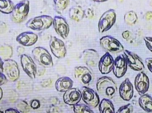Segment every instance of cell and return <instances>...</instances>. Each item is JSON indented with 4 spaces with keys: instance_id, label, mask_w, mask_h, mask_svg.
Listing matches in <instances>:
<instances>
[{
    "instance_id": "1",
    "label": "cell",
    "mask_w": 152,
    "mask_h": 113,
    "mask_svg": "<svg viewBox=\"0 0 152 113\" xmlns=\"http://www.w3.org/2000/svg\"><path fill=\"white\" fill-rule=\"evenodd\" d=\"M96 88L98 93L107 99L113 98L118 91L116 83L108 76H102L99 78L96 82Z\"/></svg>"
},
{
    "instance_id": "2",
    "label": "cell",
    "mask_w": 152,
    "mask_h": 113,
    "mask_svg": "<svg viewBox=\"0 0 152 113\" xmlns=\"http://www.w3.org/2000/svg\"><path fill=\"white\" fill-rule=\"evenodd\" d=\"M29 11V1H20L14 6L13 10L10 13L12 20L17 24L22 23L27 17Z\"/></svg>"
},
{
    "instance_id": "3",
    "label": "cell",
    "mask_w": 152,
    "mask_h": 113,
    "mask_svg": "<svg viewBox=\"0 0 152 113\" xmlns=\"http://www.w3.org/2000/svg\"><path fill=\"white\" fill-rule=\"evenodd\" d=\"M53 22V18L48 15H42L30 19L26 23V26L34 31H39L48 29Z\"/></svg>"
},
{
    "instance_id": "4",
    "label": "cell",
    "mask_w": 152,
    "mask_h": 113,
    "mask_svg": "<svg viewBox=\"0 0 152 113\" xmlns=\"http://www.w3.org/2000/svg\"><path fill=\"white\" fill-rule=\"evenodd\" d=\"M32 54L34 59L43 67L50 68L53 66L52 57L46 49L37 47L32 50Z\"/></svg>"
},
{
    "instance_id": "5",
    "label": "cell",
    "mask_w": 152,
    "mask_h": 113,
    "mask_svg": "<svg viewBox=\"0 0 152 113\" xmlns=\"http://www.w3.org/2000/svg\"><path fill=\"white\" fill-rule=\"evenodd\" d=\"M3 73L7 81L14 82L19 78L20 70L16 61L11 59L5 60L3 64Z\"/></svg>"
},
{
    "instance_id": "6",
    "label": "cell",
    "mask_w": 152,
    "mask_h": 113,
    "mask_svg": "<svg viewBox=\"0 0 152 113\" xmlns=\"http://www.w3.org/2000/svg\"><path fill=\"white\" fill-rule=\"evenodd\" d=\"M102 48L108 52L116 54L124 51L123 45L117 39L111 36H105L100 40Z\"/></svg>"
},
{
    "instance_id": "7",
    "label": "cell",
    "mask_w": 152,
    "mask_h": 113,
    "mask_svg": "<svg viewBox=\"0 0 152 113\" xmlns=\"http://www.w3.org/2000/svg\"><path fill=\"white\" fill-rule=\"evenodd\" d=\"M116 13L113 9L106 11L102 15L98 22V30L101 33L110 30L115 24Z\"/></svg>"
},
{
    "instance_id": "8",
    "label": "cell",
    "mask_w": 152,
    "mask_h": 113,
    "mask_svg": "<svg viewBox=\"0 0 152 113\" xmlns=\"http://www.w3.org/2000/svg\"><path fill=\"white\" fill-rule=\"evenodd\" d=\"M81 96L83 101L88 106L95 108L100 103L99 96L96 91L86 86L81 89Z\"/></svg>"
},
{
    "instance_id": "9",
    "label": "cell",
    "mask_w": 152,
    "mask_h": 113,
    "mask_svg": "<svg viewBox=\"0 0 152 113\" xmlns=\"http://www.w3.org/2000/svg\"><path fill=\"white\" fill-rule=\"evenodd\" d=\"M124 56L128 66L136 71H143L145 65L142 59L136 54L128 50H124Z\"/></svg>"
},
{
    "instance_id": "10",
    "label": "cell",
    "mask_w": 152,
    "mask_h": 113,
    "mask_svg": "<svg viewBox=\"0 0 152 113\" xmlns=\"http://www.w3.org/2000/svg\"><path fill=\"white\" fill-rule=\"evenodd\" d=\"M51 51L56 58H65L67 53L66 48L63 41L55 36H51L50 41Z\"/></svg>"
},
{
    "instance_id": "11",
    "label": "cell",
    "mask_w": 152,
    "mask_h": 113,
    "mask_svg": "<svg viewBox=\"0 0 152 113\" xmlns=\"http://www.w3.org/2000/svg\"><path fill=\"white\" fill-rule=\"evenodd\" d=\"M75 78L84 85L91 83L94 78L93 73L87 67L84 66H78L75 68Z\"/></svg>"
},
{
    "instance_id": "12",
    "label": "cell",
    "mask_w": 152,
    "mask_h": 113,
    "mask_svg": "<svg viewBox=\"0 0 152 113\" xmlns=\"http://www.w3.org/2000/svg\"><path fill=\"white\" fill-rule=\"evenodd\" d=\"M20 57L21 66L24 72L31 79H35L37 73L36 64L31 57L26 54H23Z\"/></svg>"
},
{
    "instance_id": "13",
    "label": "cell",
    "mask_w": 152,
    "mask_h": 113,
    "mask_svg": "<svg viewBox=\"0 0 152 113\" xmlns=\"http://www.w3.org/2000/svg\"><path fill=\"white\" fill-rule=\"evenodd\" d=\"M134 85L136 90L140 96L148 91L150 88V80L144 72H141L137 74L135 78Z\"/></svg>"
},
{
    "instance_id": "14",
    "label": "cell",
    "mask_w": 152,
    "mask_h": 113,
    "mask_svg": "<svg viewBox=\"0 0 152 113\" xmlns=\"http://www.w3.org/2000/svg\"><path fill=\"white\" fill-rule=\"evenodd\" d=\"M53 24L57 33L63 39H66L69 33V27L66 20L62 17L55 16Z\"/></svg>"
},
{
    "instance_id": "15",
    "label": "cell",
    "mask_w": 152,
    "mask_h": 113,
    "mask_svg": "<svg viewBox=\"0 0 152 113\" xmlns=\"http://www.w3.org/2000/svg\"><path fill=\"white\" fill-rule=\"evenodd\" d=\"M127 67V64L124 55H120L114 60L113 72L117 78H121L126 74Z\"/></svg>"
},
{
    "instance_id": "16",
    "label": "cell",
    "mask_w": 152,
    "mask_h": 113,
    "mask_svg": "<svg viewBox=\"0 0 152 113\" xmlns=\"http://www.w3.org/2000/svg\"><path fill=\"white\" fill-rule=\"evenodd\" d=\"M84 63L90 67H96L100 60V55L98 52L93 49L85 50L82 55Z\"/></svg>"
},
{
    "instance_id": "17",
    "label": "cell",
    "mask_w": 152,
    "mask_h": 113,
    "mask_svg": "<svg viewBox=\"0 0 152 113\" xmlns=\"http://www.w3.org/2000/svg\"><path fill=\"white\" fill-rule=\"evenodd\" d=\"M82 98L80 91L76 88H71L65 92L63 95V100L67 104L73 106L80 102Z\"/></svg>"
},
{
    "instance_id": "18",
    "label": "cell",
    "mask_w": 152,
    "mask_h": 113,
    "mask_svg": "<svg viewBox=\"0 0 152 113\" xmlns=\"http://www.w3.org/2000/svg\"><path fill=\"white\" fill-rule=\"evenodd\" d=\"M134 90L133 84L129 78L123 81L119 88V93L122 99L129 101L134 96Z\"/></svg>"
},
{
    "instance_id": "19",
    "label": "cell",
    "mask_w": 152,
    "mask_h": 113,
    "mask_svg": "<svg viewBox=\"0 0 152 113\" xmlns=\"http://www.w3.org/2000/svg\"><path fill=\"white\" fill-rule=\"evenodd\" d=\"M114 59L112 56L106 52L100 58L98 63L99 71L102 74H107L112 70Z\"/></svg>"
},
{
    "instance_id": "20",
    "label": "cell",
    "mask_w": 152,
    "mask_h": 113,
    "mask_svg": "<svg viewBox=\"0 0 152 113\" xmlns=\"http://www.w3.org/2000/svg\"><path fill=\"white\" fill-rule=\"evenodd\" d=\"M38 40V36L34 33L30 32H24L19 35L16 41L20 45L25 47H30L35 44Z\"/></svg>"
},
{
    "instance_id": "21",
    "label": "cell",
    "mask_w": 152,
    "mask_h": 113,
    "mask_svg": "<svg viewBox=\"0 0 152 113\" xmlns=\"http://www.w3.org/2000/svg\"><path fill=\"white\" fill-rule=\"evenodd\" d=\"M73 84L74 82L71 78L68 76H62L57 80L55 86L57 91L65 92L72 88Z\"/></svg>"
},
{
    "instance_id": "22",
    "label": "cell",
    "mask_w": 152,
    "mask_h": 113,
    "mask_svg": "<svg viewBox=\"0 0 152 113\" xmlns=\"http://www.w3.org/2000/svg\"><path fill=\"white\" fill-rule=\"evenodd\" d=\"M140 107L146 112L152 113V97L149 94L141 96L138 99Z\"/></svg>"
},
{
    "instance_id": "23",
    "label": "cell",
    "mask_w": 152,
    "mask_h": 113,
    "mask_svg": "<svg viewBox=\"0 0 152 113\" xmlns=\"http://www.w3.org/2000/svg\"><path fill=\"white\" fill-rule=\"evenodd\" d=\"M69 14L71 19L77 22H80L84 17V10L80 6H73L69 9Z\"/></svg>"
},
{
    "instance_id": "24",
    "label": "cell",
    "mask_w": 152,
    "mask_h": 113,
    "mask_svg": "<svg viewBox=\"0 0 152 113\" xmlns=\"http://www.w3.org/2000/svg\"><path fill=\"white\" fill-rule=\"evenodd\" d=\"M98 109L100 113H115L112 102L107 99H104L100 102Z\"/></svg>"
},
{
    "instance_id": "25",
    "label": "cell",
    "mask_w": 152,
    "mask_h": 113,
    "mask_svg": "<svg viewBox=\"0 0 152 113\" xmlns=\"http://www.w3.org/2000/svg\"><path fill=\"white\" fill-rule=\"evenodd\" d=\"M13 54L12 48L8 44H2L0 45V58L2 59L5 60L10 59Z\"/></svg>"
},
{
    "instance_id": "26",
    "label": "cell",
    "mask_w": 152,
    "mask_h": 113,
    "mask_svg": "<svg viewBox=\"0 0 152 113\" xmlns=\"http://www.w3.org/2000/svg\"><path fill=\"white\" fill-rule=\"evenodd\" d=\"M15 5L11 0H0V12L4 14H10Z\"/></svg>"
},
{
    "instance_id": "27",
    "label": "cell",
    "mask_w": 152,
    "mask_h": 113,
    "mask_svg": "<svg viewBox=\"0 0 152 113\" xmlns=\"http://www.w3.org/2000/svg\"><path fill=\"white\" fill-rule=\"evenodd\" d=\"M137 16L134 11L128 12L124 16V20L128 25L134 26L137 22Z\"/></svg>"
},
{
    "instance_id": "28",
    "label": "cell",
    "mask_w": 152,
    "mask_h": 113,
    "mask_svg": "<svg viewBox=\"0 0 152 113\" xmlns=\"http://www.w3.org/2000/svg\"><path fill=\"white\" fill-rule=\"evenodd\" d=\"M56 11L61 13L68 5L69 0H53Z\"/></svg>"
},
{
    "instance_id": "29",
    "label": "cell",
    "mask_w": 152,
    "mask_h": 113,
    "mask_svg": "<svg viewBox=\"0 0 152 113\" xmlns=\"http://www.w3.org/2000/svg\"><path fill=\"white\" fill-rule=\"evenodd\" d=\"M75 113H94L93 110L84 104H77L73 106Z\"/></svg>"
},
{
    "instance_id": "30",
    "label": "cell",
    "mask_w": 152,
    "mask_h": 113,
    "mask_svg": "<svg viewBox=\"0 0 152 113\" xmlns=\"http://www.w3.org/2000/svg\"><path fill=\"white\" fill-rule=\"evenodd\" d=\"M17 108L20 113H27L30 111V107L28 103L24 100L20 101L17 104Z\"/></svg>"
},
{
    "instance_id": "31",
    "label": "cell",
    "mask_w": 152,
    "mask_h": 113,
    "mask_svg": "<svg viewBox=\"0 0 152 113\" xmlns=\"http://www.w3.org/2000/svg\"><path fill=\"white\" fill-rule=\"evenodd\" d=\"M133 107L131 104H128L121 106L115 113H133Z\"/></svg>"
},
{
    "instance_id": "32",
    "label": "cell",
    "mask_w": 152,
    "mask_h": 113,
    "mask_svg": "<svg viewBox=\"0 0 152 113\" xmlns=\"http://www.w3.org/2000/svg\"><path fill=\"white\" fill-rule=\"evenodd\" d=\"M94 11L90 8H88L84 10V17L88 19H92L94 18Z\"/></svg>"
},
{
    "instance_id": "33",
    "label": "cell",
    "mask_w": 152,
    "mask_h": 113,
    "mask_svg": "<svg viewBox=\"0 0 152 113\" xmlns=\"http://www.w3.org/2000/svg\"><path fill=\"white\" fill-rule=\"evenodd\" d=\"M30 106L31 108L34 110H37L40 108L41 107V103L39 100L37 99H32L30 103Z\"/></svg>"
},
{
    "instance_id": "34",
    "label": "cell",
    "mask_w": 152,
    "mask_h": 113,
    "mask_svg": "<svg viewBox=\"0 0 152 113\" xmlns=\"http://www.w3.org/2000/svg\"><path fill=\"white\" fill-rule=\"evenodd\" d=\"M122 37L127 41L131 42V40L133 38V35L131 32L129 31H126L123 32L122 34Z\"/></svg>"
},
{
    "instance_id": "35",
    "label": "cell",
    "mask_w": 152,
    "mask_h": 113,
    "mask_svg": "<svg viewBox=\"0 0 152 113\" xmlns=\"http://www.w3.org/2000/svg\"><path fill=\"white\" fill-rule=\"evenodd\" d=\"M144 40L147 48L152 52V37H146L144 38Z\"/></svg>"
},
{
    "instance_id": "36",
    "label": "cell",
    "mask_w": 152,
    "mask_h": 113,
    "mask_svg": "<svg viewBox=\"0 0 152 113\" xmlns=\"http://www.w3.org/2000/svg\"><path fill=\"white\" fill-rule=\"evenodd\" d=\"M145 62L148 69L152 73V58H147L145 60Z\"/></svg>"
},
{
    "instance_id": "37",
    "label": "cell",
    "mask_w": 152,
    "mask_h": 113,
    "mask_svg": "<svg viewBox=\"0 0 152 113\" xmlns=\"http://www.w3.org/2000/svg\"><path fill=\"white\" fill-rule=\"evenodd\" d=\"M7 30V26L4 22L0 21V34L4 33Z\"/></svg>"
},
{
    "instance_id": "38",
    "label": "cell",
    "mask_w": 152,
    "mask_h": 113,
    "mask_svg": "<svg viewBox=\"0 0 152 113\" xmlns=\"http://www.w3.org/2000/svg\"><path fill=\"white\" fill-rule=\"evenodd\" d=\"M7 81V79L2 72H0V86L5 83Z\"/></svg>"
},
{
    "instance_id": "39",
    "label": "cell",
    "mask_w": 152,
    "mask_h": 113,
    "mask_svg": "<svg viewBox=\"0 0 152 113\" xmlns=\"http://www.w3.org/2000/svg\"><path fill=\"white\" fill-rule=\"evenodd\" d=\"M145 19L146 21H151L152 20V11H148L145 14Z\"/></svg>"
},
{
    "instance_id": "40",
    "label": "cell",
    "mask_w": 152,
    "mask_h": 113,
    "mask_svg": "<svg viewBox=\"0 0 152 113\" xmlns=\"http://www.w3.org/2000/svg\"><path fill=\"white\" fill-rule=\"evenodd\" d=\"M25 51V48L22 46H18L17 48V52H18V56L20 57L21 55H23L22 53Z\"/></svg>"
},
{
    "instance_id": "41",
    "label": "cell",
    "mask_w": 152,
    "mask_h": 113,
    "mask_svg": "<svg viewBox=\"0 0 152 113\" xmlns=\"http://www.w3.org/2000/svg\"><path fill=\"white\" fill-rule=\"evenodd\" d=\"M5 113H21L19 111L13 108H9L5 110Z\"/></svg>"
},
{
    "instance_id": "42",
    "label": "cell",
    "mask_w": 152,
    "mask_h": 113,
    "mask_svg": "<svg viewBox=\"0 0 152 113\" xmlns=\"http://www.w3.org/2000/svg\"><path fill=\"white\" fill-rule=\"evenodd\" d=\"M3 64V61L2 59L0 58V72H2Z\"/></svg>"
},
{
    "instance_id": "43",
    "label": "cell",
    "mask_w": 152,
    "mask_h": 113,
    "mask_svg": "<svg viewBox=\"0 0 152 113\" xmlns=\"http://www.w3.org/2000/svg\"><path fill=\"white\" fill-rule=\"evenodd\" d=\"M96 2H104L106 1L109 0H92Z\"/></svg>"
},
{
    "instance_id": "44",
    "label": "cell",
    "mask_w": 152,
    "mask_h": 113,
    "mask_svg": "<svg viewBox=\"0 0 152 113\" xmlns=\"http://www.w3.org/2000/svg\"><path fill=\"white\" fill-rule=\"evenodd\" d=\"M3 96V91L1 88L0 87V100L1 99Z\"/></svg>"
},
{
    "instance_id": "45",
    "label": "cell",
    "mask_w": 152,
    "mask_h": 113,
    "mask_svg": "<svg viewBox=\"0 0 152 113\" xmlns=\"http://www.w3.org/2000/svg\"><path fill=\"white\" fill-rule=\"evenodd\" d=\"M0 113H4V112H2V111H1V110H0Z\"/></svg>"
}]
</instances>
